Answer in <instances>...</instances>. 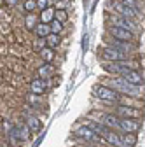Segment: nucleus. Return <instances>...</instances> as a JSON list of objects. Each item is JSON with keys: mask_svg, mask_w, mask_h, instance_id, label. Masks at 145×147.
Listing matches in <instances>:
<instances>
[{"mask_svg": "<svg viewBox=\"0 0 145 147\" xmlns=\"http://www.w3.org/2000/svg\"><path fill=\"white\" fill-rule=\"evenodd\" d=\"M110 88L115 89L117 93H122V95H130V96H140V86H135L128 81H124L122 77L119 79H110Z\"/></svg>", "mask_w": 145, "mask_h": 147, "instance_id": "1", "label": "nucleus"}, {"mask_svg": "<svg viewBox=\"0 0 145 147\" xmlns=\"http://www.w3.org/2000/svg\"><path fill=\"white\" fill-rule=\"evenodd\" d=\"M95 96L105 102H117L119 100V93L115 89H112L110 86H95Z\"/></svg>", "mask_w": 145, "mask_h": 147, "instance_id": "2", "label": "nucleus"}, {"mask_svg": "<svg viewBox=\"0 0 145 147\" xmlns=\"http://www.w3.org/2000/svg\"><path fill=\"white\" fill-rule=\"evenodd\" d=\"M101 58L107 60V61H126L128 60V53H122V51H119L114 46H108V47L103 49Z\"/></svg>", "mask_w": 145, "mask_h": 147, "instance_id": "3", "label": "nucleus"}, {"mask_svg": "<svg viewBox=\"0 0 145 147\" xmlns=\"http://www.w3.org/2000/svg\"><path fill=\"white\" fill-rule=\"evenodd\" d=\"M110 35L117 40H124V42H133L135 40V35L131 30L128 28H121V26H110Z\"/></svg>", "mask_w": 145, "mask_h": 147, "instance_id": "4", "label": "nucleus"}, {"mask_svg": "<svg viewBox=\"0 0 145 147\" xmlns=\"http://www.w3.org/2000/svg\"><path fill=\"white\" fill-rule=\"evenodd\" d=\"M119 130L122 133H136L140 130V123L131 117H119Z\"/></svg>", "mask_w": 145, "mask_h": 147, "instance_id": "5", "label": "nucleus"}, {"mask_svg": "<svg viewBox=\"0 0 145 147\" xmlns=\"http://www.w3.org/2000/svg\"><path fill=\"white\" fill-rule=\"evenodd\" d=\"M75 137H79V138H82V140H86V142H98L101 137L100 135H96L89 126H81V128H77L75 130Z\"/></svg>", "mask_w": 145, "mask_h": 147, "instance_id": "6", "label": "nucleus"}, {"mask_svg": "<svg viewBox=\"0 0 145 147\" xmlns=\"http://www.w3.org/2000/svg\"><path fill=\"white\" fill-rule=\"evenodd\" d=\"M103 140H107L110 145H115V147H122V144H121V135L115 131V130H110V128H105V130L101 131V135H100Z\"/></svg>", "mask_w": 145, "mask_h": 147, "instance_id": "7", "label": "nucleus"}, {"mask_svg": "<svg viewBox=\"0 0 145 147\" xmlns=\"http://www.w3.org/2000/svg\"><path fill=\"white\" fill-rule=\"evenodd\" d=\"M11 138L16 140V142H21V140H26L30 137V130H28V126H23V124H17L14 126L12 130H11Z\"/></svg>", "mask_w": 145, "mask_h": 147, "instance_id": "8", "label": "nucleus"}, {"mask_svg": "<svg viewBox=\"0 0 145 147\" xmlns=\"http://www.w3.org/2000/svg\"><path fill=\"white\" fill-rule=\"evenodd\" d=\"M115 112L121 117H131V119H138L142 116V112H140L138 109H135V107H126V105H119Z\"/></svg>", "mask_w": 145, "mask_h": 147, "instance_id": "9", "label": "nucleus"}, {"mask_svg": "<svg viewBox=\"0 0 145 147\" xmlns=\"http://www.w3.org/2000/svg\"><path fill=\"white\" fill-rule=\"evenodd\" d=\"M105 68L108 72L117 74V76H124L128 70H131V67H128V63H126V61H110L108 65H105Z\"/></svg>", "mask_w": 145, "mask_h": 147, "instance_id": "10", "label": "nucleus"}, {"mask_svg": "<svg viewBox=\"0 0 145 147\" xmlns=\"http://www.w3.org/2000/svg\"><path fill=\"white\" fill-rule=\"evenodd\" d=\"M124 81H128V82H131V84H135V86H142L143 84V76L140 72H136V70H128L124 74V76H121Z\"/></svg>", "mask_w": 145, "mask_h": 147, "instance_id": "11", "label": "nucleus"}, {"mask_svg": "<svg viewBox=\"0 0 145 147\" xmlns=\"http://www.w3.org/2000/svg\"><path fill=\"white\" fill-rule=\"evenodd\" d=\"M115 11L119 12V16L130 18V20H133V18L138 16V11H136V9H133V7H130V5H126V4H122V2L115 4Z\"/></svg>", "mask_w": 145, "mask_h": 147, "instance_id": "12", "label": "nucleus"}, {"mask_svg": "<svg viewBox=\"0 0 145 147\" xmlns=\"http://www.w3.org/2000/svg\"><path fill=\"white\" fill-rule=\"evenodd\" d=\"M30 91H32L35 96L44 95V91H46V82H44V79H33V81L30 82Z\"/></svg>", "mask_w": 145, "mask_h": 147, "instance_id": "13", "label": "nucleus"}, {"mask_svg": "<svg viewBox=\"0 0 145 147\" xmlns=\"http://www.w3.org/2000/svg\"><path fill=\"white\" fill-rule=\"evenodd\" d=\"M107 128L110 130H119V116H114V114H105L103 116V123Z\"/></svg>", "mask_w": 145, "mask_h": 147, "instance_id": "14", "label": "nucleus"}, {"mask_svg": "<svg viewBox=\"0 0 145 147\" xmlns=\"http://www.w3.org/2000/svg\"><path fill=\"white\" fill-rule=\"evenodd\" d=\"M26 126H28V130L30 131H39L40 130V126H42V123L39 121V117H35V116H26Z\"/></svg>", "mask_w": 145, "mask_h": 147, "instance_id": "15", "label": "nucleus"}, {"mask_svg": "<svg viewBox=\"0 0 145 147\" xmlns=\"http://www.w3.org/2000/svg\"><path fill=\"white\" fill-rule=\"evenodd\" d=\"M115 26H121V28H128V30H131L133 32V28H135V25L131 23V20L130 18H124V16H117L115 18Z\"/></svg>", "mask_w": 145, "mask_h": 147, "instance_id": "16", "label": "nucleus"}, {"mask_svg": "<svg viewBox=\"0 0 145 147\" xmlns=\"http://www.w3.org/2000/svg\"><path fill=\"white\" fill-rule=\"evenodd\" d=\"M121 144H122V147H133L136 144V137L133 133H124V135H121Z\"/></svg>", "mask_w": 145, "mask_h": 147, "instance_id": "17", "label": "nucleus"}, {"mask_svg": "<svg viewBox=\"0 0 145 147\" xmlns=\"http://www.w3.org/2000/svg\"><path fill=\"white\" fill-rule=\"evenodd\" d=\"M44 40H46L47 47L54 49V47H58V44H60V37H58V33H49V35L44 37Z\"/></svg>", "mask_w": 145, "mask_h": 147, "instance_id": "18", "label": "nucleus"}, {"mask_svg": "<svg viewBox=\"0 0 145 147\" xmlns=\"http://www.w3.org/2000/svg\"><path fill=\"white\" fill-rule=\"evenodd\" d=\"M35 30V33H37V37H44L46 35H49L51 33V30H49V23H37V26L33 28Z\"/></svg>", "mask_w": 145, "mask_h": 147, "instance_id": "19", "label": "nucleus"}, {"mask_svg": "<svg viewBox=\"0 0 145 147\" xmlns=\"http://www.w3.org/2000/svg\"><path fill=\"white\" fill-rule=\"evenodd\" d=\"M52 20H54V9H52V7H46V9H42L40 21H42V23H51Z\"/></svg>", "mask_w": 145, "mask_h": 147, "instance_id": "20", "label": "nucleus"}, {"mask_svg": "<svg viewBox=\"0 0 145 147\" xmlns=\"http://www.w3.org/2000/svg\"><path fill=\"white\" fill-rule=\"evenodd\" d=\"M37 23H39V18L35 16L33 12H28V16L25 18V26H26L28 30H33L35 26H37Z\"/></svg>", "mask_w": 145, "mask_h": 147, "instance_id": "21", "label": "nucleus"}, {"mask_svg": "<svg viewBox=\"0 0 145 147\" xmlns=\"http://www.w3.org/2000/svg\"><path fill=\"white\" fill-rule=\"evenodd\" d=\"M110 46L117 47V49H119V51H122V53H130V49H131V44H130V42H124V40H117V39H114Z\"/></svg>", "mask_w": 145, "mask_h": 147, "instance_id": "22", "label": "nucleus"}, {"mask_svg": "<svg viewBox=\"0 0 145 147\" xmlns=\"http://www.w3.org/2000/svg\"><path fill=\"white\" fill-rule=\"evenodd\" d=\"M40 54H42V58H44L46 63H51V61L54 60V51H52L51 47H46V46H44V47L40 49Z\"/></svg>", "mask_w": 145, "mask_h": 147, "instance_id": "23", "label": "nucleus"}, {"mask_svg": "<svg viewBox=\"0 0 145 147\" xmlns=\"http://www.w3.org/2000/svg\"><path fill=\"white\" fill-rule=\"evenodd\" d=\"M54 20L60 21V23H65V21L68 20L66 11H65V9H58V11H54Z\"/></svg>", "mask_w": 145, "mask_h": 147, "instance_id": "24", "label": "nucleus"}, {"mask_svg": "<svg viewBox=\"0 0 145 147\" xmlns=\"http://www.w3.org/2000/svg\"><path fill=\"white\" fill-rule=\"evenodd\" d=\"M23 9H25V12H35V9H37V4H35V0H25Z\"/></svg>", "mask_w": 145, "mask_h": 147, "instance_id": "25", "label": "nucleus"}, {"mask_svg": "<svg viewBox=\"0 0 145 147\" xmlns=\"http://www.w3.org/2000/svg\"><path fill=\"white\" fill-rule=\"evenodd\" d=\"M61 28H63V23H60V21H56V20L49 23V30H51V33H60Z\"/></svg>", "mask_w": 145, "mask_h": 147, "instance_id": "26", "label": "nucleus"}, {"mask_svg": "<svg viewBox=\"0 0 145 147\" xmlns=\"http://www.w3.org/2000/svg\"><path fill=\"white\" fill-rule=\"evenodd\" d=\"M51 72H52L51 65H49V63H46L44 67H40V68H39V76L46 79V77H49V76H51Z\"/></svg>", "mask_w": 145, "mask_h": 147, "instance_id": "27", "label": "nucleus"}, {"mask_svg": "<svg viewBox=\"0 0 145 147\" xmlns=\"http://www.w3.org/2000/svg\"><path fill=\"white\" fill-rule=\"evenodd\" d=\"M35 4H37V9H46L47 7V0H35Z\"/></svg>", "mask_w": 145, "mask_h": 147, "instance_id": "28", "label": "nucleus"}, {"mask_svg": "<svg viewBox=\"0 0 145 147\" xmlns=\"http://www.w3.org/2000/svg\"><path fill=\"white\" fill-rule=\"evenodd\" d=\"M121 2H122V4H126V5H130V7H133V9H136V7H138L135 0H121ZM136 11H138V9H136Z\"/></svg>", "mask_w": 145, "mask_h": 147, "instance_id": "29", "label": "nucleus"}, {"mask_svg": "<svg viewBox=\"0 0 145 147\" xmlns=\"http://www.w3.org/2000/svg\"><path fill=\"white\" fill-rule=\"evenodd\" d=\"M44 44H46V40L42 39V37H39V40H37V44H35V47H37V49H42Z\"/></svg>", "mask_w": 145, "mask_h": 147, "instance_id": "30", "label": "nucleus"}, {"mask_svg": "<svg viewBox=\"0 0 145 147\" xmlns=\"http://www.w3.org/2000/svg\"><path fill=\"white\" fill-rule=\"evenodd\" d=\"M9 4H11V5H14V4H17V0H9Z\"/></svg>", "mask_w": 145, "mask_h": 147, "instance_id": "31", "label": "nucleus"}, {"mask_svg": "<svg viewBox=\"0 0 145 147\" xmlns=\"http://www.w3.org/2000/svg\"><path fill=\"white\" fill-rule=\"evenodd\" d=\"M2 4H4V0H0V7H2Z\"/></svg>", "mask_w": 145, "mask_h": 147, "instance_id": "32", "label": "nucleus"}]
</instances>
